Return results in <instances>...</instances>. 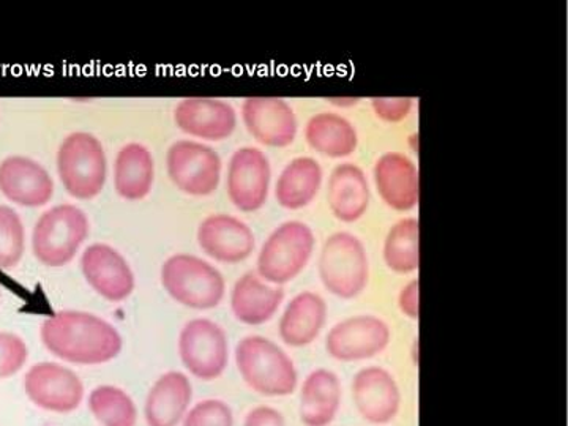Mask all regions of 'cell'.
Wrapping results in <instances>:
<instances>
[{"label": "cell", "instance_id": "6da1fadb", "mask_svg": "<svg viewBox=\"0 0 568 426\" xmlns=\"http://www.w3.org/2000/svg\"><path fill=\"white\" fill-rule=\"evenodd\" d=\"M41 342L55 357L74 365H102L122 351V336L114 325L84 312H61L40 328Z\"/></svg>", "mask_w": 568, "mask_h": 426}, {"label": "cell", "instance_id": "7a4b0ae2", "mask_svg": "<svg viewBox=\"0 0 568 426\" xmlns=\"http://www.w3.org/2000/svg\"><path fill=\"white\" fill-rule=\"evenodd\" d=\"M235 364L246 386L264 396H290L297 390L298 373L293 358L282 347L254 335L239 342Z\"/></svg>", "mask_w": 568, "mask_h": 426}, {"label": "cell", "instance_id": "3957f363", "mask_svg": "<svg viewBox=\"0 0 568 426\" xmlns=\"http://www.w3.org/2000/svg\"><path fill=\"white\" fill-rule=\"evenodd\" d=\"M317 268L325 290L343 301L357 297L368 286V254L361 239L346 231L332 234L324 242Z\"/></svg>", "mask_w": 568, "mask_h": 426}, {"label": "cell", "instance_id": "277c9868", "mask_svg": "<svg viewBox=\"0 0 568 426\" xmlns=\"http://www.w3.org/2000/svg\"><path fill=\"white\" fill-rule=\"evenodd\" d=\"M89 219L80 207L61 204L40 216L32 234V250L47 267H63L77 256L88 239Z\"/></svg>", "mask_w": 568, "mask_h": 426}, {"label": "cell", "instance_id": "5b68a950", "mask_svg": "<svg viewBox=\"0 0 568 426\" xmlns=\"http://www.w3.org/2000/svg\"><path fill=\"white\" fill-rule=\"evenodd\" d=\"M162 284L178 304L212 310L222 304L226 282L222 272L193 254H174L162 267Z\"/></svg>", "mask_w": 568, "mask_h": 426}, {"label": "cell", "instance_id": "8992f818", "mask_svg": "<svg viewBox=\"0 0 568 426\" xmlns=\"http://www.w3.org/2000/svg\"><path fill=\"white\" fill-rule=\"evenodd\" d=\"M58 173L70 196L81 201L99 196L108 175L102 142L91 133L69 134L59 148Z\"/></svg>", "mask_w": 568, "mask_h": 426}, {"label": "cell", "instance_id": "52a82bcc", "mask_svg": "<svg viewBox=\"0 0 568 426\" xmlns=\"http://www.w3.org/2000/svg\"><path fill=\"white\" fill-rule=\"evenodd\" d=\"M315 246L316 237L308 224L283 223L268 235L257 254L256 274L274 286L293 282L305 271Z\"/></svg>", "mask_w": 568, "mask_h": 426}, {"label": "cell", "instance_id": "ba28073f", "mask_svg": "<svg viewBox=\"0 0 568 426\" xmlns=\"http://www.w3.org/2000/svg\"><path fill=\"white\" fill-rule=\"evenodd\" d=\"M179 354L190 375L201 381L219 379L230 364L226 332L205 317L190 321L179 336Z\"/></svg>", "mask_w": 568, "mask_h": 426}, {"label": "cell", "instance_id": "9c48e42d", "mask_svg": "<svg viewBox=\"0 0 568 426\" xmlns=\"http://www.w3.org/2000/svg\"><path fill=\"white\" fill-rule=\"evenodd\" d=\"M392 342V331L379 316L357 315L339 321L328 331L325 351L343 364L369 361L384 353Z\"/></svg>", "mask_w": 568, "mask_h": 426}, {"label": "cell", "instance_id": "30bf717a", "mask_svg": "<svg viewBox=\"0 0 568 426\" xmlns=\"http://www.w3.org/2000/svg\"><path fill=\"white\" fill-rule=\"evenodd\" d=\"M168 174L181 192L190 196H209L219 189L222 159L211 145L178 141L166 156Z\"/></svg>", "mask_w": 568, "mask_h": 426}, {"label": "cell", "instance_id": "8fae6325", "mask_svg": "<svg viewBox=\"0 0 568 426\" xmlns=\"http://www.w3.org/2000/svg\"><path fill=\"white\" fill-rule=\"evenodd\" d=\"M355 410L366 424L383 426L398 417L403 394L395 376L383 366H365L351 384Z\"/></svg>", "mask_w": 568, "mask_h": 426}, {"label": "cell", "instance_id": "7c38bea8", "mask_svg": "<svg viewBox=\"0 0 568 426\" xmlns=\"http://www.w3.org/2000/svg\"><path fill=\"white\" fill-rule=\"evenodd\" d=\"M24 390L33 405L55 414L73 413L84 398V386L77 373L50 362L29 369L24 377Z\"/></svg>", "mask_w": 568, "mask_h": 426}, {"label": "cell", "instance_id": "4fadbf2b", "mask_svg": "<svg viewBox=\"0 0 568 426\" xmlns=\"http://www.w3.org/2000/svg\"><path fill=\"white\" fill-rule=\"evenodd\" d=\"M272 170L260 149H239L227 168V196L242 212H256L265 204Z\"/></svg>", "mask_w": 568, "mask_h": 426}, {"label": "cell", "instance_id": "5bb4252c", "mask_svg": "<svg viewBox=\"0 0 568 426\" xmlns=\"http://www.w3.org/2000/svg\"><path fill=\"white\" fill-rule=\"evenodd\" d=\"M81 271L85 282L108 302L126 301L134 290L132 267L118 250L93 244L82 253Z\"/></svg>", "mask_w": 568, "mask_h": 426}, {"label": "cell", "instance_id": "9a60e30c", "mask_svg": "<svg viewBox=\"0 0 568 426\" xmlns=\"http://www.w3.org/2000/svg\"><path fill=\"white\" fill-rule=\"evenodd\" d=\"M250 134L267 148H287L297 136V118L291 104L276 97H252L242 104Z\"/></svg>", "mask_w": 568, "mask_h": 426}, {"label": "cell", "instance_id": "2e32d148", "mask_svg": "<svg viewBox=\"0 0 568 426\" xmlns=\"http://www.w3.org/2000/svg\"><path fill=\"white\" fill-rule=\"evenodd\" d=\"M197 244L219 263L239 264L252 256L256 241L248 224L235 216L216 213L197 227Z\"/></svg>", "mask_w": 568, "mask_h": 426}, {"label": "cell", "instance_id": "e0dca14e", "mask_svg": "<svg viewBox=\"0 0 568 426\" xmlns=\"http://www.w3.org/2000/svg\"><path fill=\"white\" fill-rule=\"evenodd\" d=\"M0 193L22 207H41L50 203L54 182L36 160L13 155L0 162Z\"/></svg>", "mask_w": 568, "mask_h": 426}, {"label": "cell", "instance_id": "ac0fdd59", "mask_svg": "<svg viewBox=\"0 0 568 426\" xmlns=\"http://www.w3.org/2000/svg\"><path fill=\"white\" fill-rule=\"evenodd\" d=\"M175 125L190 136L205 141L227 140L237 126V112L219 99H183L175 106Z\"/></svg>", "mask_w": 568, "mask_h": 426}, {"label": "cell", "instance_id": "d6986e66", "mask_svg": "<svg viewBox=\"0 0 568 426\" xmlns=\"http://www.w3.org/2000/svg\"><path fill=\"white\" fill-rule=\"evenodd\" d=\"M375 183L384 203L394 211H413L420 200V175L405 153H384L375 164Z\"/></svg>", "mask_w": 568, "mask_h": 426}, {"label": "cell", "instance_id": "ffe728a7", "mask_svg": "<svg viewBox=\"0 0 568 426\" xmlns=\"http://www.w3.org/2000/svg\"><path fill=\"white\" fill-rule=\"evenodd\" d=\"M343 405V384L328 368L313 369L301 387L298 417L304 426H331Z\"/></svg>", "mask_w": 568, "mask_h": 426}, {"label": "cell", "instance_id": "44dd1931", "mask_svg": "<svg viewBox=\"0 0 568 426\" xmlns=\"http://www.w3.org/2000/svg\"><path fill=\"white\" fill-rule=\"evenodd\" d=\"M284 301L282 286L264 282L256 272H246L231 291V310L235 320L245 325L268 323Z\"/></svg>", "mask_w": 568, "mask_h": 426}, {"label": "cell", "instance_id": "7402d4cb", "mask_svg": "<svg viewBox=\"0 0 568 426\" xmlns=\"http://www.w3.org/2000/svg\"><path fill=\"white\" fill-rule=\"evenodd\" d=\"M327 302L323 295L305 291L295 295L280 320V338L284 345L305 347L320 338L327 323Z\"/></svg>", "mask_w": 568, "mask_h": 426}, {"label": "cell", "instance_id": "603a6c76", "mask_svg": "<svg viewBox=\"0 0 568 426\" xmlns=\"http://www.w3.org/2000/svg\"><path fill=\"white\" fill-rule=\"evenodd\" d=\"M193 388L189 377L179 372L160 376L145 399L149 426H178L189 413Z\"/></svg>", "mask_w": 568, "mask_h": 426}, {"label": "cell", "instance_id": "cb8c5ba5", "mask_svg": "<svg viewBox=\"0 0 568 426\" xmlns=\"http://www.w3.org/2000/svg\"><path fill=\"white\" fill-rule=\"evenodd\" d=\"M327 201L339 222L361 220L369 207V185L364 170L354 163L338 164L328 178Z\"/></svg>", "mask_w": 568, "mask_h": 426}, {"label": "cell", "instance_id": "d4e9b609", "mask_svg": "<svg viewBox=\"0 0 568 426\" xmlns=\"http://www.w3.org/2000/svg\"><path fill=\"white\" fill-rule=\"evenodd\" d=\"M155 162L145 145L132 142L123 145L115 156L114 186L126 201H141L152 192Z\"/></svg>", "mask_w": 568, "mask_h": 426}, {"label": "cell", "instance_id": "484cf974", "mask_svg": "<svg viewBox=\"0 0 568 426\" xmlns=\"http://www.w3.org/2000/svg\"><path fill=\"white\" fill-rule=\"evenodd\" d=\"M323 185V168L312 156H298L284 168L275 186L278 204L298 211L315 200Z\"/></svg>", "mask_w": 568, "mask_h": 426}, {"label": "cell", "instance_id": "4316f807", "mask_svg": "<svg viewBox=\"0 0 568 426\" xmlns=\"http://www.w3.org/2000/svg\"><path fill=\"white\" fill-rule=\"evenodd\" d=\"M305 140L310 148L331 159L353 155L358 144L353 123L336 112H320L305 126Z\"/></svg>", "mask_w": 568, "mask_h": 426}, {"label": "cell", "instance_id": "83f0119b", "mask_svg": "<svg viewBox=\"0 0 568 426\" xmlns=\"http://www.w3.org/2000/svg\"><path fill=\"white\" fill-rule=\"evenodd\" d=\"M384 263L399 275L413 274L420 267V224L417 219L396 222L384 242Z\"/></svg>", "mask_w": 568, "mask_h": 426}, {"label": "cell", "instance_id": "f1b7e54d", "mask_svg": "<svg viewBox=\"0 0 568 426\" xmlns=\"http://www.w3.org/2000/svg\"><path fill=\"white\" fill-rule=\"evenodd\" d=\"M89 407L103 426H136L138 409L132 396L114 386L93 388Z\"/></svg>", "mask_w": 568, "mask_h": 426}, {"label": "cell", "instance_id": "f546056e", "mask_svg": "<svg viewBox=\"0 0 568 426\" xmlns=\"http://www.w3.org/2000/svg\"><path fill=\"white\" fill-rule=\"evenodd\" d=\"M24 250L26 230L20 215L9 205H0V271L17 267Z\"/></svg>", "mask_w": 568, "mask_h": 426}, {"label": "cell", "instance_id": "4dcf8cb0", "mask_svg": "<svg viewBox=\"0 0 568 426\" xmlns=\"http://www.w3.org/2000/svg\"><path fill=\"white\" fill-rule=\"evenodd\" d=\"M183 426H234V413L222 399H204L186 413Z\"/></svg>", "mask_w": 568, "mask_h": 426}, {"label": "cell", "instance_id": "1f68e13d", "mask_svg": "<svg viewBox=\"0 0 568 426\" xmlns=\"http://www.w3.org/2000/svg\"><path fill=\"white\" fill-rule=\"evenodd\" d=\"M29 358V347L20 335L0 332V379L20 373Z\"/></svg>", "mask_w": 568, "mask_h": 426}, {"label": "cell", "instance_id": "d6a6232c", "mask_svg": "<svg viewBox=\"0 0 568 426\" xmlns=\"http://www.w3.org/2000/svg\"><path fill=\"white\" fill-rule=\"evenodd\" d=\"M413 100L410 99H373V111L381 121L388 123H398L413 111Z\"/></svg>", "mask_w": 568, "mask_h": 426}, {"label": "cell", "instance_id": "836d02e7", "mask_svg": "<svg viewBox=\"0 0 568 426\" xmlns=\"http://www.w3.org/2000/svg\"><path fill=\"white\" fill-rule=\"evenodd\" d=\"M420 283L417 280H413L399 291L398 294V308L409 320H418L420 316Z\"/></svg>", "mask_w": 568, "mask_h": 426}, {"label": "cell", "instance_id": "e575fe53", "mask_svg": "<svg viewBox=\"0 0 568 426\" xmlns=\"http://www.w3.org/2000/svg\"><path fill=\"white\" fill-rule=\"evenodd\" d=\"M244 426H286V420L275 407L257 406L246 414Z\"/></svg>", "mask_w": 568, "mask_h": 426}]
</instances>
